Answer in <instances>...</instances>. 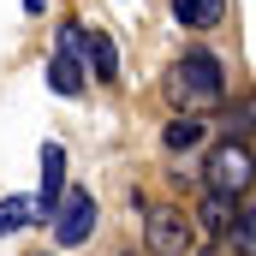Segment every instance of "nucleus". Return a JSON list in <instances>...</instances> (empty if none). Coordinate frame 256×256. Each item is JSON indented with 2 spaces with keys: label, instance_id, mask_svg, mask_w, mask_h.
I'll return each instance as SVG.
<instances>
[{
  "label": "nucleus",
  "instance_id": "nucleus-2",
  "mask_svg": "<svg viewBox=\"0 0 256 256\" xmlns=\"http://www.w3.org/2000/svg\"><path fill=\"white\" fill-rule=\"evenodd\" d=\"M96 214H102V208H96V196H90V191L60 196V202H54V214H48V220H54V244H60V250H72V244H90Z\"/></svg>",
  "mask_w": 256,
  "mask_h": 256
},
{
  "label": "nucleus",
  "instance_id": "nucleus-3",
  "mask_svg": "<svg viewBox=\"0 0 256 256\" xmlns=\"http://www.w3.org/2000/svg\"><path fill=\"white\" fill-rule=\"evenodd\" d=\"M244 185H250V149L244 143H220L208 155V191L214 196H238Z\"/></svg>",
  "mask_w": 256,
  "mask_h": 256
},
{
  "label": "nucleus",
  "instance_id": "nucleus-13",
  "mask_svg": "<svg viewBox=\"0 0 256 256\" xmlns=\"http://www.w3.org/2000/svg\"><path fill=\"white\" fill-rule=\"evenodd\" d=\"M226 232H232L238 256H250V214H232V220H226Z\"/></svg>",
  "mask_w": 256,
  "mask_h": 256
},
{
  "label": "nucleus",
  "instance_id": "nucleus-6",
  "mask_svg": "<svg viewBox=\"0 0 256 256\" xmlns=\"http://www.w3.org/2000/svg\"><path fill=\"white\" fill-rule=\"evenodd\" d=\"M84 60L96 66V78H102V84H114V78H120V54H114L108 30H84Z\"/></svg>",
  "mask_w": 256,
  "mask_h": 256
},
{
  "label": "nucleus",
  "instance_id": "nucleus-7",
  "mask_svg": "<svg viewBox=\"0 0 256 256\" xmlns=\"http://www.w3.org/2000/svg\"><path fill=\"white\" fill-rule=\"evenodd\" d=\"M173 18L185 30H214L226 18V0H173Z\"/></svg>",
  "mask_w": 256,
  "mask_h": 256
},
{
  "label": "nucleus",
  "instance_id": "nucleus-1",
  "mask_svg": "<svg viewBox=\"0 0 256 256\" xmlns=\"http://www.w3.org/2000/svg\"><path fill=\"white\" fill-rule=\"evenodd\" d=\"M167 90H173V102H179V108L220 102V96H226V66L214 60V54H202V48H191V54H179V60H173Z\"/></svg>",
  "mask_w": 256,
  "mask_h": 256
},
{
  "label": "nucleus",
  "instance_id": "nucleus-11",
  "mask_svg": "<svg viewBox=\"0 0 256 256\" xmlns=\"http://www.w3.org/2000/svg\"><path fill=\"white\" fill-rule=\"evenodd\" d=\"M196 220H202V226H226V220H232V196H202V208H196Z\"/></svg>",
  "mask_w": 256,
  "mask_h": 256
},
{
  "label": "nucleus",
  "instance_id": "nucleus-10",
  "mask_svg": "<svg viewBox=\"0 0 256 256\" xmlns=\"http://www.w3.org/2000/svg\"><path fill=\"white\" fill-rule=\"evenodd\" d=\"M208 137V126L196 120V114H179V120H167V149H196Z\"/></svg>",
  "mask_w": 256,
  "mask_h": 256
},
{
  "label": "nucleus",
  "instance_id": "nucleus-8",
  "mask_svg": "<svg viewBox=\"0 0 256 256\" xmlns=\"http://www.w3.org/2000/svg\"><path fill=\"white\" fill-rule=\"evenodd\" d=\"M48 90H54V96H78V90H84V66L54 54V60H48Z\"/></svg>",
  "mask_w": 256,
  "mask_h": 256
},
{
  "label": "nucleus",
  "instance_id": "nucleus-5",
  "mask_svg": "<svg viewBox=\"0 0 256 256\" xmlns=\"http://www.w3.org/2000/svg\"><path fill=\"white\" fill-rule=\"evenodd\" d=\"M60 185H66V149H60V143H42V196H30L36 214H54Z\"/></svg>",
  "mask_w": 256,
  "mask_h": 256
},
{
  "label": "nucleus",
  "instance_id": "nucleus-12",
  "mask_svg": "<svg viewBox=\"0 0 256 256\" xmlns=\"http://www.w3.org/2000/svg\"><path fill=\"white\" fill-rule=\"evenodd\" d=\"M60 54L84 66V24H78V18H66V24H60Z\"/></svg>",
  "mask_w": 256,
  "mask_h": 256
},
{
  "label": "nucleus",
  "instance_id": "nucleus-9",
  "mask_svg": "<svg viewBox=\"0 0 256 256\" xmlns=\"http://www.w3.org/2000/svg\"><path fill=\"white\" fill-rule=\"evenodd\" d=\"M30 220H36V202H30V196H6V202H0V238L24 232Z\"/></svg>",
  "mask_w": 256,
  "mask_h": 256
},
{
  "label": "nucleus",
  "instance_id": "nucleus-4",
  "mask_svg": "<svg viewBox=\"0 0 256 256\" xmlns=\"http://www.w3.org/2000/svg\"><path fill=\"white\" fill-rule=\"evenodd\" d=\"M143 238H149L155 256H185V244H191V220H185L179 208H155L149 226H143Z\"/></svg>",
  "mask_w": 256,
  "mask_h": 256
}]
</instances>
